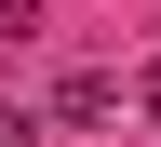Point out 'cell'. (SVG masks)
<instances>
[{"mask_svg": "<svg viewBox=\"0 0 161 147\" xmlns=\"http://www.w3.org/2000/svg\"><path fill=\"white\" fill-rule=\"evenodd\" d=\"M134 120H148V134H161V54H148V67H134Z\"/></svg>", "mask_w": 161, "mask_h": 147, "instance_id": "1", "label": "cell"}, {"mask_svg": "<svg viewBox=\"0 0 161 147\" xmlns=\"http://www.w3.org/2000/svg\"><path fill=\"white\" fill-rule=\"evenodd\" d=\"M0 147H40V107H0Z\"/></svg>", "mask_w": 161, "mask_h": 147, "instance_id": "2", "label": "cell"}, {"mask_svg": "<svg viewBox=\"0 0 161 147\" xmlns=\"http://www.w3.org/2000/svg\"><path fill=\"white\" fill-rule=\"evenodd\" d=\"M27 27H40V0H0V40H27Z\"/></svg>", "mask_w": 161, "mask_h": 147, "instance_id": "3", "label": "cell"}]
</instances>
